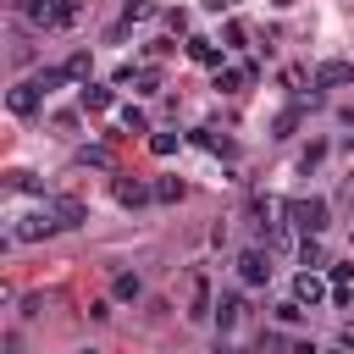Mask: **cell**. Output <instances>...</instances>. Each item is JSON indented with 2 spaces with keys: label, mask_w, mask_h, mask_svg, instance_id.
Returning a JSON list of instances; mask_svg holds the SVG:
<instances>
[{
  "label": "cell",
  "mask_w": 354,
  "mask_h": 354,
  "mask_svg": "<svg viewBox=\"0 0 354 354\" xmlns=\"http://www.w3.org/2000/svg\"><path fill=\"white\" fill-rule=\"evenodd\" d=\"M177 144H183L177 133H155V138H149V149H155V155H177Z\"/></svg>",
  "instance_id": "obj_18"
},
{
  "label": "cell",
  "mask_w": 354,
  "mask_h": 354,
  "mask_svg": "<svg viewBox=\"0 0 354 354\" xmlns=\"http://www.w3.org/2000/svg\"><path fill=\"white\" fill-rule=\"evenodd\" d=\"M144 17H155V0H127V22H144Z\"/></svg>",
  "instance_id": "obj_24"
},
{
  "label": "cell",
  "mask_w": 354,
  "mask_h": 354,
  "mask_svg": "<svg viewBox=\"0 0 354 354\" xmlns=\"http://www.w3.org/2000/svg\"><path fill=\"white\" fill-rule=\"evenodd\" d=\"M210 310H216V304H210V282H205V277H188V315L205 321Z\"/></svg>",
  "instance_id": "obj_7"
},
{
  "label": "cell",
  "mask_w": 354,
  "mask_h": 354,
  "mask_svg": "<svg viewBox=\"0 0 354 354\" xmlns=\"http://www.w3.org/2000/svg\"><path fill=\"white\" fill-rule=\"evenodd\" d=\"M277 321H282V326H299V321H304V304H299V299L277 304Z\"/></svg>",
  "instance_id": "obj_17"
},
{
  "label": "cell",
  "mask_w": 354,
  "mask_h": 354,
  "mask_svg": "<svg viewBox=\"0 0 354 354\" xmlns=\"http://www.w3.org/2000/svg\"><path fill=\"white\" fill-rule=\"evenodd\" d=\"M122 127H127V133H149V122H144V111H133V105L122 111Z\"/></svg>",
  "instance_id": "obj_21"
},
{
  "label": "cell",
  "mask_w": 354,
  "mask_h": 354,
  "mask_svg": "<svg viewBox=\"0 0 354 354\" xmlns=\"http://www.w3.org/2000/svg\"><path fill=\"white\" fill-rule=\"evenodd\" d=\"M83 111H111V88L88 83V88H83Z\"/></svg>",
  "instance_id": "obj_13"
},
{
  "label": "cell",
  "mask_w": 354,
  "mask_h": 354,
  "mask_svg": "<svg viewBox=\"0 0 354 354\" xmlns=\"http://www.w3.org/2000/svg\"><path fill=\"white\" fill-rule=\"evenodd\" d=\"M50 216H55V227L66 232V227H83V221H88V205H83L77 194H55V199H50Z\"/></svg>",
  "instance_id": "obj_3"
},
{
  "label": "cell",
  "mask_w": 354,
  "mask_h": 354,
  "mask_svg": "<svg viewBox=\"0 0 354 354\" xmlns=\"http://www.w3.org/2000/svg\"><path fill=\"white\" fill-rule=\"evenodd\" d=\"M50 232H61V227H55V216H50V205H44V210H33V216H22V221L11 227V238H17V243H39V238H50Z\"/></svg>",
  "instance_id": "obj_2"
},
{
  "label": "cell",
  "mask_w": 354,
  "mask_h": 354,
  "mask_svg": "<svg viewBox=\"0 0 354 354\" xmlns=\"http://www.w3.org/2000/svg\"><path fill=\"white\" fill-rule=\"evenodd\" d=\"M83 354H94V348H83Z\"/></svg>",
  "instance_id": "obj_30"
},
{
  "label": "cell",
  "mask_w": 354,
  "mask_h": 354,
  "mask_svg": "<svg viewBox=\"0 0 354 354\" xmlns=\"http://www.w3.org/2000/svg\"><path fill=\"white\" fill-rule=\"evenodd\" d=\"M6 354H22V348H17V343H11V348H6Z\"/></svg>",
  "instance_id": "obj_29"
},
{
  "label": "cell",
  "mask_w": 354,
  "mask_h": 354,
  "mask_svg": "<svg viewBox=\"0 0 354 354\" xmlns=\"http://www.w3.org/2000/svg\"><path fill=\"white\" fill-rule=\"evenodd\" d=\"M183 194H188V188H183L177 177H160V183H155V199H160V205H177Z\"/></svg>",
  "instance_id": "obj_14"
},
{
  "label": "cell",
  "mask_w": 354,
  "mask_h": 354,
  "mask_svg": "<svg viewBox=\"0 0 354 354\" xmlns=\"http://www.w3.org/2000/svg\"><path fill=\"white\" fill-rule=\"evenodd\" d=\"M88 66H94V61H88V50H77V55L66 61V77H88Z\"/></svg>",
  "instance_id": "obj_20"
},
{
  "label": "cell",
  "mask_w": 354,
  "mask_h": 354,
  "mask_svg": "<svg viewBox=\"0 0 354 354\" xmlns=\"http://www.w3.org/2000/svg\"><path fill=\"white\" fill-rule=\"evenodd\" d=\"M288 243H293V238H288V227H282V221H271V232H266V249H277V254H282Z\"/></svg>",
  "instance_id": "obj_19"
},
{
  "label": "cell",
  "mask_w": 354,
  "mask_h": 354,
  "mask_svg": "<svg viewBox=\"0 0 354 354\" xmlns=\"http://www.w3.org/2000/svg\"><path fill=\"white\" fill-rule=\"evenodd\" d=\"M238 277H243L249 288L271 282V249H243V254H238Z\"/></svg>",
  "instance_id": "obj_4"
},
{
  "label": "cell",
  "mask_w": 354,
  "mask_h": 354,
  "mask_svg": "<svg viewBox=\"0 0 354 354\" xmlns=\"http://www.w3.org/2000/svg\"><path fill=\"white\" fill-rule=\"evenodd\" d=\"M116 299H138V277H133V271L116 277Z\"/></svg>",
  "instance_id": "obj_23"
},
{
  "label": "cell",
  "mask_w": 354,
  "mask_h": 354,
  "mask_svg": "<svg viewBox=\"0 0 354 354\" xmlns=\"http://www.w3.org/2000/svg\"><path fill=\"white\" fill-rule=\"evenodd\" d=\"M282 210H288V227H299L304 238H315V232L326 227V199H315V194H310V199H288Z\"/></svg>",
  "instance_id": "obj_1"
},
{
  "label": "cell",
  "mask_w": 354,
  "mask_h": 354,
  "mask_svg": "<svg viewBox=\"0 0 354 354\" xmlns=\"http://www.w3.org/2000/svg\"><path fill=\"white\" fill-rule=\"evenodd\" d=\"M293 127H299V105H293V111H282V116H277V138H288V133H293Z\"/></svg>",
  "instance_id": "obj_25"
},
{
  "label": "cell",
  "mask_w": 354,
  "mask_h": 354,
  "mask_svg": "<svg viewBox=\"0 0 354 354\" xmlns=\"http://www.w3.org/2000/svg\"><path fill=\"white\" fill-rule=\"evenodd\" d=\"M39 100H44V88L28 77V83H17V88H11V100H6V105H11L17 116H33V111H39Z\"/></svg>",
  "instance_id": "obj_5"
},
{
  "label": "cell",
  "mask_w": 354,
  "mask_h": 354,
  "mask_svg": "<svg viewBox=\"0 0 354 354\" xmlns=\"http://www.w3.org/2000/svg\"><path fill=\"white\" fill-rule=\"evenodd\" d=\"M348 77H354V61H326V66L315 72L321 88H337V83H348Z\"/></svg>",
  "instance_id": "obj_9"
},
{
  "label": "cell",
  "mask_w": 354,
  "mask_h": 354,
  "mask_svg": "<svg viewBox=\"0 0 354 354\" xmlns=\"http://www.w3.org/2000/svg\"><path fill=\"white\" fill-rule=\"evenodd\" d=\"M199 144H205V149H216V155H232V144H227V138H216L210 127H199Z\"/></svg>",
  "instance_id": "obj_22"
},
{
  "label": "cell",
  "mask_w": 354,
  "mask_h": 354,
  "mask_svg": "<svg viewBox=\"0 0 354 354\" xmlns=\"http://www.w3.org/2000/svg\"><path fill=\"white\" fill-rule=\"evenodd\" d=\"M116 199H122L127 210H138L144 199H155V188H149V183H138V177H116Z\"/></svg>",
  "instance_id": "obj_6"
},
{
  "label": "cell",
  "mask_w": 354,
  "mask_h": 354,
  "mask_svg": "<svg viewBox=\"0 0 354 354\" xmlns=\"http://www.w3.org/2000/svg\"><path fill=\"white\" fill-rule=\"evenodd\" d=\"M343 122H348V127H354V105H348V111H343Z\"/></svg>",
  "instance_id": "obj_28"
},
{
  "label": "cell",
  "mask_w": 354,
  "mask_h": 354,
  "mask_svg": "<svg viewBox=\"0 0 354 354\" xmlns=\"http://www.w3.org/2000/svg\"><path fill=\"white\" fill-rule=\"evenodd\" d=\"M77 160H83V166H111V149H83Z\"/></svg>",
  "instance_id": "obj_26"
},
{
  "label": "cell",
  "mask_w": 354,
  "mask_h": 354,
  "mask_svg": "<svg viewBox=\"0 0 354 354\" xmlns=\"http://www.w3.org/2000/svg\"><path fill=\"white\" fill-rule=\"evenodd\" d=\"M299 266H304V271L326 266V254H321V243H315V238H304V243H299Z\"/></svg>",
  "instance_id": "obj_15"
},
{
  "label": "cell",
  "mask_w": 354,
  "mask_h": 354,
  "mask_svg": "<svg viewBox=\"0 0 354 354\" xmlns=\"http://www.w3.org/2000/svg\"><path fill=\"white\" fill-rule=\"evenodd\" d=\"M188 55H194V61H205V66H221V50H216L210 39H199V33L188 39Z\"/></svg>",
  "instance_id": "obj_11"
},
{
  "label": "cell",
  "mask_w": 354,
  "mask_h": 354,
  "mask_svg": "<svg viewBox=\"0 0 354 354\" xmlns=\"http://www.w3.org/2000/svg\"><path fill=\"white\" fill-rule=\"evenodd\" d=\"M210 354H238V348H227V343H216V348H210Z\"/></svg>",
  "instance_id": "obj_27"
},
{
  "label": "cell",
  "mask_w": 354,
  "mask_h": 354,
  "mask_svg": "<svg viewBox=\"0 0 354 354\" xmlns=\"http://www.w3.org/2000/svg\"><path fill=\"white\" fill-rule=\"evenodd\" d=\"M293 299H299V304H321V299H326V282H321L315 271H299V282H293Z\"/></svg>",
  "instance_id": "obj_8"
},
{
  "label": "cell",
  "mask_w": 354,
  "mask_h": 354,
  "mask_svg": "<svg viewBox=\"0 0 354 354\" xmlns=\"http://www.w3.org/2000/svg\"><path fill=\"white\" fill-rule=\"evenodd\" d=\"M28 22L33 28H55V0H28Z\"/></svg>",
  "instance_id": "obj_12"
},
{
  "label": "cell",
  "mask_w": 354,
  "mask_h": 354,
  "mask_svg": "<svg viewBox=\"0 0 354 354\" xmlns=\"http://www.w3.org/2000/svg\"><path fill=\"white\" fill-rule=\"evenodd\" d=\"M238 315H243V299H238V293H227V299L216 304V321H221V332H232V326H238Z\"/></svg>",
  "instance_id": "obj_10"
},
{
  "label": "cell",
  "mask_w": 354,
  "mask_h": 354,
  "mask_svg": "<svg viewBox=\"0 0 354 354\" xmlns=\"http://www.w3.org/2000/svg\"><path fill=\"white\" fill-rule=\"evenodd\" d=\"M83 17V0H55V28H72Z\"/></svg>",
  "instance_id": "obj_16"
}]
</instances>
